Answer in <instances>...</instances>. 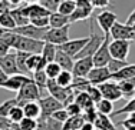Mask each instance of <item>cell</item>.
<instances>
[{"label": "cell", "mask_w": 135, "mask_h": 130, "mask_svg": "<svg viewBox=\"0 0 135 130\" xmlns=\"http://www.w3.org/2000/svg\"><path fill=\"white\" fill-rule=\"evenodd\" d=\"M69 26V17L59 12H53L49 16V27L52 29H59V27Z\"/></svg>", "instance_id": "23"}, {"label": "cell", "mask_w": 135, "mask_h": 130, "mask_svg": "<svg viewBox=\"0 0 135 130\" xmlns=\"http://www.w3.org/2000/svg\"><path fill=\"white\" fill-rule=\"evenodd\" d=\"M127 122H129V123H132V124H135V112L132 113H128V119H125Z\"/></svg>", "instance_id": "54"}, {"label": "cell", "mask_w": 135, "mask_h": 130, "mask_svg": "<svg viewBox=\"0 0 135 130\" xmlns=\"http://www.w3.org/2000/svg\"><path fill=\"white\" fill-rule=\"evenodd\" d=\"M109 37H112V40H127V42L134 43L135 42V31L129 24L117 21L114 24V27L111 29Z\"/></svg>", "instance_id": "3"}, {"label": "cell", "mask_w": 135, "mask_h": 130, "mask_svg": "<svg viewBox=\"0 0 135 130\" xmlns=\"http://www.w3.org/2000/svg\"><path fill=\"white\" fill-rule=\"evenodd\" d=\"M7 77H9V76L6 74V73L0 72V87H2V84L4 83V82H6V79H7Z\"/></svg>", "instance_id": "55"}, {"label": "cell", "mask_w": 135, "mask_h": 130, "mask_svg": "<svg viewBox=\"0 0 135 130\" xmlns=\"http://www.w3.org/2000/svg\"><path fill=\"white\" fill-rule=\"evenodd\" d=\"M135 77V64H128L125 66L124 69H121L119 72L112 73L111 80L114 82H122V80H131V79Z\"/></svg>", "instance_id": "21"}, {"label": "cell", "mask_w": 135, "mask_h": 130, "mask_svg": "<svg viewBox=\"0 0 135 130\" xmlns=\"http://www.w3.org/2000/svg\"><path fill=\"white\" fill-rule=\"evenodd\" d=\"M82 117L86 123H95L96 117H98V112H96L95 107H91V109H88V110H83Z\"/></svg>", "instance_id": "42"}, {"label": "cell", "mask_w": 135, "mask_h": 130, "mask_svg": "<svg viewBox=\"0 0 135 130\" xmlns=\"http://www.w3.org/2000/svg\"><path fill=\"white\" fill-rule=\"evenodd\" d=\"M129 63L127 62V60H117V59H111L109 60V63H108V66L107 67L109 69V72L111 73H117V72H119L121 69H124L125 66H128Z\"/></svg>", "instance_id": "40"}, {"label": "cell", "mask_w": 135, "mask_h": 130, "mask_svg": "<svg viewBox=\"0 0 135 130\" xmlns=\"http://www.w3.org/2000/svg\"><path fill=\"white\" fill-rule=\"evenodd\" d=\"M15 33L20 34V36L29 37V39H35V40H43L45 33L47 31V29H40V27H36L33 24H26V26H22V27H16L13 30Z\"/></svg>", "instance_id": "13"}, {"label": "cell", "mask_w": 135, "mask_h": 130, "mask_svg": "<svg viewBox=\"0 0 135 130\" xmlns=\"http://www.w3.org/2000/svg\"><path fill=\"white\" fill-rule=\"evenodd\" d=\"M75 9H76V4H75L73 0H65V2L60 3V6L57 7V12L68 16V17H70V14L75 12Z\"/></svg>", "instance_id": "36"}, {"label": "cell", "mask_w": 135, "mask_h": 130, "mask_svg": "<svg viewBox=\"0 0 135 130\" xmlns=\"http://www.w3.org/2000/svg\"><path fill=\"white\" fill-rule=\"evenodd\" d=\"M83 123H85V120H83L82 115H79V116H69V117H68V120L63 123L62 130H79Z\"/></svg>", "instance_id": "30"}, {"label": "cell", "mask_w": 135, "mask_h": 130, "mask_svg": "<svg viewBox=\"0 0 135 130\" xmlns=\"http://www.w3.org/2000/svg\"><path fill=\"white\" fill-rule=\"evenodd\" d=\"M63 123L57 122L52 117H39L37 119V130H62Z\"/></svg>", "instance_id": "22"}, {"label": "cell", "mask_w": 135, "mask_h": 130, "mask_svg": "<svg viewBox=\"0 0 135 130\" xmlns=\"http://www.w3.org/2000/svg\"><path fill=\"white\" fill-rule=\"evenodd\" d=\"M118 16L111 10H102L101 13L96 14L95 20L98 23V26L101 27V30L104 31V36H109L111 29L114 27V24L117 23Z\"/></svg>", "instance_id": "6"}, {"label": "cell", "mask_w": 135, "mask_h": 130, "mask_svg": "<svg viewBox=\"0 0 135 130\" xmlns=\"http://www.w3.org/2000/svg\"><path fill=\"white\" fill-rule=\"evenodd\" d=\"M98 87H99V90H101L102 99L111 100L112 103L122 99L121 90H119V87H118V83H117V82H114V80H108V82H105V83L99 84Z\"/></svg>", "instance_id": "8"}, {"label": "cell", "mask_w": 135, "mask_h": 130, "mask_svg": "<svg viewBox=\"0 0 135 130\" xmlns=\"http://www.w3.org/2000/svg\"><path fill=\"white\" fill-rule=\"evenodd\" d=\"M7 2L10 3L12 6H19V4H20V3H22V2H23V0H7Z\"/></svg>", "instance_id": "56"}, {"label": "cell", "mask_w": 135, "mask_h": 130, "mask_svg": "<svg viewBox=\"0 0 135 130\" xmlns=\"http://www.w3.org/2000/svg\"><path fill=\"white\" fill-rule=\"evenodd\" d=\"M68 40H69V26L59 27V29H52V27H49L47 31L45 33V36H43V42L56 44L57 47H59L60 44L66 43Z\"/></svg>", "instance_id": "4"}, {"label": "cell", "mask_w": 135, "mask_h": 130, "mask_svg": "<svg viewBox=\"0 0 135 130\" xmlns=\"http://www.w3.org/2000/svg\"><path fill=\"white\" fill-rule=\"evenodd\" d=\"M135 112V97L128 100V103H125V106H122L121 109L112 112L111 116H119V115H128V113H132Z\"/></svg>", "instance_id": "37"}, {"label": "cell", "mask_w": 135, "mask_h": 130, "mask_svg": "<svg viewBox=\"0 0 135 130\" xmlns=\"http://www.w3.org/2000/svg\"><path fill=\"white\" fill-rule=\"evenodd\" d=\"M32 80H33L35 84L39 87L40 91H43L45 89H46V84H47V80H49V79H47L45 70H37L32 74Z\"/></svg>", "instance_id": "32"}, {"label": "cell", "mask_w": 135, "mask_h": 130, "mask_svg": "<svg viewBox=\"0 0 135 130\" xmlns=\"http://www.w3.org/2000/svg\"><path fill=\"white\" fill-rule=\"evenodd\" d=\"M30 24L40 29H49V17H37V19H30Z\"/></svg>", "instance_id": "44"}, {"label": "cell", "mask_w": 135, "mask_h": 130, "mask_svg": "<svg viewBox=\"0 0 135 130\" xmlns=\"http://www.w3.org/2000/svg\"><path fill=\"white\" fill-rule=\"evenodd\" d=\"M111 76H112V73L109 72V69L105 66V67H92V70L88 73L86 79H88V82L91 84L99 86V84L111 80Z\"/></svg>", "instance_id": "10"}, {"label": "cell", "mask_w": 135, "mask_h": 130, "mask_svg": "<svg viewBox=\"0 0 135 130\" xmlns=\"http://www.w3.org/2000/svg\"><path fill=\"white\" fill-rule=\"evenodd\" d=\"M92 67H94L92 56H89V57H82V59H76L75 63H73L72 74H73V77H86L88 73L92 70Z\"/></svg>", "instance_id": "11"}, {"label": "cell", "mask_w": 135, "mask_h": 130, "mask_svg": "<svg viewBox=\"0 0 135 130\" xmlns=\"http://www.w3.org/2000/svg\"><path fill=\"white\" fill-rule=\"evenodd\" d=\"M79 130H96V127H95V124L94 123H83V124L81 126V129Z\"/></svg>", "instance_id": "51"}, {"label": "cell", "mask_w": 135, "mask_h": 130, "mask_svg": "<svg viewBox=\"0 0 135 130\" xmlns=\"http://www.w3.org/2000/svg\"><path fill=\"white\" fill-rule=\"evenodd\" d=\"M95 109L99 115H107V116H111L112 112H114V103L111 100H107V99H102L99 100L98 103L95 104Z\"/></svg>", "instance_id": "31"}, {"label": "cell", "mask_w": 135, "mask_h": 130, "mask_svg": "<svg viewBox=\"0 0 135 130\" xmlns=\"http://www.w3.org/2000/svg\"><path fill=\"white\" fill-rule=\"evenodd\" d=\"M0 72H2V69H0Z\"/></svg>", "instance_id": "61"}, {"label": "cell", "mask_w": 135, "mask_h": 130, "mask_svg": "<svg viewBox=\"0 0 135 130\" xmlns=\"http://www.w3.org/2000/svg\"><path fill=\"white\" fill-rule=\"evenodd\" d=\"M109 36H105L104 42H102L101 47L96 50V53L92 56V60H94V67H105L108 66L109 60L112 59L111 53H109Z\"/></svg>", "instance_id": "5"}, {"label": "cell", "mask_w": 135, "mask_h": 130, "mask_svg": "<svg viewBox=\"0 0 135 130\" xmlns=\"http://www.w3.org/2000/svg\"><path fill=\"white\" fill-rule=\"evenodd\" d=\"M0 69L3 73H6L7 76H13V74H19V69L16 64V53H10L9 52L6 56L0 57ZM22 74V73H20Z\"/></svg>", "instance_id": "15"}, {"label": "cell", "mask_w": 135, "mask_h": 130, "mask_svg": "<svg viewBox=\"0 0 135 130\" xmlns=\"http://www.w3.org/2000/svg\"><path fill=\"white\" fill-rule=\"evenodd\" d=\"M92 12H94L92 6H76L75 12L69 17V23H75V21H79V20H86V19L91 17Z\"/></svg>", "instance_id": "19"}, {"label": "cell", "mask_w": 135, "mask_h": 130, "mask_svg": "<svg viewBox=\"0 0 135 130\" xmlns=\"http://www.w3.org/2000/svg\"><path fill=\"white\" fill-rule=\"evenodd\" d=\"M22 12L26 17L30 19H37V17H49L52 12H49L45 6H42L40 3H35V4H27L25 7H22Z\"/></svg>", "instance_id": "16"}, {"label": "cell", "mask_w": 135, "mask_h": 130, "mask_svg": "<svg viewBox=\"0 0 135 130\" xmlns=\"http://www.w3.org/2000/svg\"><path fill=\"white\" fill-rule=\"evenodd\" d=\"M118 87L121 90L122 97L125 99H132L135 97V84L131 80H122V82H117Z\"/></svg>", "instance_id": "26"}, {"label": "cell", "mask_w": 135, "mask_h": 130, "mask_svg": "<svg viewBox=\"0 0 135 130\" xmlns=\"http://www.w3.org/2000/svg\"><path fill=\"white\" fill-rule=\"evenodd\" d=\"M88 40H89V36L88 37H81V39H69L66 43L60 44L59 49L63 50L65 53H68L69 56H72V57L75 59V56L85 47V44L88 43Z\"/></svg>", "instance_id": "12"}, {"label": "cell", "mask_w": 135, "mask_h": 130, "mask_svg": "<svg viewBox=\"0 0 135 130\" xmlns=\"http://www.w3.org/2000/svg\"><path fill=\"white\" fill-rule=\"evenodd\" d=\"M39 104H40V110H42L40 117H49V116H52L55 112H57V110L65 107L63 103H60L59 100H56L55 97L50 96V94L46 97H42L39 100Z\"/></svg>", "instance_id": "9"}, {"label": "cell", "mask_w": 135, "mask_h": 130, "mask_svg": "<svg viewBox=\"0 0 135 130\" xmlns=\"http://www.w3.org/2000/svg\"><path fill=\"white\" fill-rule=\"evenodd\" d=\"M65 0H42L40 4L45 6L49 12H57V7L60 6V3H63Z\"/></svg>", "instance_id": "43"}, {"label": "cell", "mask_w": 135, "mask_h": 130, "mask_svg": "<svg viewBox=\"0 0 135 130\" xmlns=\"http://www.w3.org/2000/svg\"><path fill=\"white\" fill-rule=\"evenodd\" d=\"M131 27H132V29H134V31H135V21L132 23V26H131Z\"/></svg>", "instance_id": "59"}, {"label": "cell", "mask_w": 135, "mask_h": 130, "mask_svg": "<svg viewBox=\"0 0 135 130\" xmlns=\"http://www.w3.org/2000/svg\"><path fill=\"white\" fill-rule=\"evenodd\" d=\"M75 103L82 109V112L91 109V107H95V103L92 101L86 91H75Z\"/></svg>", "instance_id": "24"}, {"label": "cell", "mask_w": 135, "mask_h": 130, "mask_svg": "<svg viewBox=\"0 0 135 130\" xmlns=\"http://www.w3.org/2000/svg\"><path fill=\"white\" fill-rule=\"evenodd\" d=\"M76 6H92L91 0H73Z\"/></svg>", "instance_id": "52"}, {"label": "cell", "mask_w": 135, "mask_h": 130, "mask_svg": "<svg viewBox=\"0 0 135 130\" xmlns=\"http://www.w3.org/2000/svg\"><path fill=\"white\" fill-rule=\"evenodd\" d=\"M10 126H12V123L7 117L0 116V130H10Z\"/></svg>", "instance_id": "48"}, {"label": "cell", "mask_w": 135, "mask_h": 130, "mask_svg": "<svg viewBox=\"0 0 135 130\" xmlns=\"http://www.w3.org/2000/svg\"><path fill=\"white\" fill-rule=\"evenodd\" d=\"M131 50V42L127 40H112L109 42V53L112 59L117 60H127Z\"/></svg>", "instance_id": "7"}, {"label": "cell", "mask_w": 135, "mask_h": 130, "mask_svg": "<svg viewBox=\"0 0 135 130\" xmlns=\"http://www.w3.org/2000/svg\"><path fill=\"white\" fill-rule=\"evenodd\" d=\"M17 104H19V100L16 99V97L4 100L2 104H0V116H2V117H7L9 113H10V110L13 109L15 106H17Z\"/></svg>", "instance_id": "35"}, {"label": "cell", "mask_w": 135, "mask_h": 130, "mask_svg": "<svg viewBox=\"0 0 135 130\" xmlns=\"http://www.w3.org/2000/svg\"><path fill=\"white\" fill-rule=\"evenodd\" d=\"M60 72H62V69H60V66L57 64L56 62L47 63L46 67H45V73H46L47 79H56Z\"/></svg>", "instance_id": "38"}, {"label": "cell", "mask_w": 135, "mask_h": 130, "mask_svg": "<svg viewBox=\"0 0 135 130\" xmlns=\"http://www.w3.org/2000/svg\"><path fill=\"white\" fill-rule=\"evenodd\" d=\"M0 2H3V0H0Z\"/></svg>", "instance_id": "60"}, {"label": "cell", "mask_w": 135, "mask_h": 130, "mask_svg": "<svg viewBox=\"0 0 135 130\" xmlns=\"http://www.w3.org/2000/svg\"><path fill=\"white\" fill-rule=\"evenodd\" d=\"M65 109H66V112H68V115H69V116H79V115H82V109L75 103V101L66 104Z\"/></svg>", "instance_id": "45"}, {"label": "cell", "mask_w": 135, "mask_h": 130, "mask_svg": "<svg viewBox=\"0 0 135 130\" xmlns=\"http://www.w3.org/2000/svg\"><path fill=\"white\" fill-rule=\"evenodd\" d=\"M26 2L29 3V4H35V3H40L42 0H26Z\"/></svg>", "instance_id": "57"}, {"label": "cell", "mask_w": 135, "mask_h": 130, "mask_svg": "<svg viewBox=\"0 0 135 130\" xmlns=\"http://www.w3.org/2000/svg\"><path fill=\"white\" fill-rule=\"evenodd\" d=\"M135 21V9L132 10V13H131L129 16H128V19H127V24H129V26H132V23Z\"/></svg>", "instance_id": "53"}, {"label": "cell", "mask_w": 135, "mask_h": 130, "mask_svg": "<svg viewBox=\"0 0 135 130\" xmlns=\"http://www.w3.org/2000/svg\"><path fill=\"white\" fill-rule=\"evenodd\" d=\"M119 126H122L125 130H135V124H132V123L127 122V120H124V122H119L118 123Z\"/></svg>", "instance_id": "50"}, {"label": "cell", "mask_w": 135, "mask_h": 130, "mask_svg": "<svg viewBox=\"0 0 135 130\" xmlns=\"http://www.w3.org/2000/svg\"><path fill=\"white\" fill-rule=\"evenodd\" d=\"M10 52V49H9V46H6L4 43L0 40V57H3V56H6L7 53Z\"/></svg>", "instance_id": "49"}, {"label": "cell", "mask_w": 135, "mask_h": 130, "mask_svg": "<svg viewBox=\"0 0 135 130\" xmlns=\"http://www.w3.org/2000/svg\"><path fill=\"white\" fill-rule=\"evenodd\" d=\"M55 62H56L57 64L60 66V69H62V70L72 72V69H73V63H75V60H73L72 56H69L68 53H65L63 50H60L59 47H57L56 56H55Z\"/></svg>", "instance_id": "18"}, {"label": "cell", "mask_w": 135, "mask_h": 130, "mask_svg": "<svg viewBox=\"0 0 135 130\" xmlns=\"http://www.w3.org/2000/svg\"><path fill=\"white\" fill-rule=\"evenodd\" d=\"M4 33H6V30L0 27V40H2V37H3V36H4Z\"/></svg>", "instance_id": "58"}, {"label": "cell", "mask_w": 135, "mask_h": 130, "mask_svg": "<svg viewBox=\"0 0 135 130\" xmlns=\"http://www.w3.org/2000/svg\"><path fill=\"white\" fill-rule=\"evenodd\" d=\"M25 117V113H23V109H22L20 106H15L13 109L10 110V113H9L7 119L10 120V123H20L22 119Z\"/></svg>", "instance_id": "39"}, {"label": "cell", "mask_w": 135, "mask_h": 130, "mask_svg": "<svg viewBox=\"0 0 135 130\" xmlns=\"http://www.w3.org/2000/svg\"><path fill=\"white\" fill-rule=\"evenodd\" d=\"M12 16H13L15 21H16V27H22V26H26V24L30 23V20L23 14L22 12V7H16V9H12L10 10Z\"/></svg>", "instance_id": "34"}, {"label": "cell", "mask_w": 135, "mask_h": 130, "mask_svg": "<svg viewBox=\"0 0 135 130\" xmlns=\"http://www.w3.org/2000/svg\"><path fill=\"white\" fill-rule=\"evenodd\" d=\"M32 53H27V52H16V64H17V69L22 74L25 76H30L27 67H26V62H27V57L30 56Z\"/></svg>", "instance_id": "28"}, {"label": "cell", "mask_w": 135, "mask_h": 130, "mask_svg": "<svg viewBox=\"0 0 135 130\" xmlns=\"http://www.w3.org/2000/svg\"><path fill=\"white\" fill-rule=\"evenodd\" d=\"M94 124H95L96 130H117L115 123L112 122L111 117L107 116V115H99L98 113V117H96Z\"/></svg>", "instance_id": "25"}, {"label": "cell", "mask_w": 135, "mask_h": 130, "mask_svg": "<svg viewBox=\"0 0 135 130\" xmlns=\"http://www.w3.org/2000/svg\"><path fill=\"white\" fill-rule=\"evenodd\" d=\"M91 3L94 9H107L112 6L111 0H91Z\"/></svg>", "instance_id": "47"}, {"label": "cell", "mask_w": 135, "mask_h": 130, "mask_svg": "<svg viewBox=\"0 0 135 130\" xmlns=\"http://www.w3.org/2000/svg\"><path fill=\"white\" fill-rule=\"evenodd\" d=\"M55 82H56L59 86L62 87H70V84H72L73 82V74L72 72H68V70H62L59 73V76H57L56 79H55Z\"/></svg>", "instance_id": "33"}, {"label": "cell", "mask_w": 135, "mask_h": 130, "mask_svg": "<svg viewBox=\"0 0 135 130\" xmlns=\"http://www.w3.org/2000/svg\"><path fill=\"white\" fill-rule=\"evenodd\" d=\"M22 109H23L25 117H29V119L37 120L42 116V110H40L39 101H26V103L22 106Z\"/></svg>", "instance_id": "20"}, {"label": "cell", "mask_w": 135, "mask_h": 130, "mask_svg": "<svg viewBox=\"0 0 135 130\" xmlns=\"http://www.w3.org/2000/svg\"><path fill=\"white\" fill-rule=\"evenodd\" d=\"M10 130H13V129H10Z\"/></svg>", "instance_id": "62"}, {"label": "cell", "mask_w": 135, "mask_h": 130, "mask_svg": "<svg viewBox=\"0 0 135 130\" xmlns=\"http://www.w3.org/2000/svg\"><path fill=\"white\" fill-rule=\"evenodd\" d=\"M16 99L19 101H39L42 99V91L39 90V87L35 84V82L29 80L26 84H23L22 89L17 91V96H16Z\"/></svg>", "instance_id": "2"}, {"label": "cell", "mask_w": 135, "mask_h": 130, "mask_svg": "<svg viewBox=\"0 0 135 130\" xmlns=\"http://www.w3.org/2000/svg\"><path fill=\"white\" fill-rule=\"evenodd\" d=\"M0 27L4 29L6 31H10V30L16 29V21L10 13V10L4 12V13H0Z\"/></svg>", "instance_id": "27"}, {"label": "cell", "mask_w": 135, "mask_h": 130, "mask_svg": "<svg viewBox=\"0 0 135 130\" xmlns=\"http://www.w3.org/2000/svg\"><path fill=\"white\" fill-rule=\"evenodd\" d=\"M32 77L25 74H13V76H9L6 79V82L2 84V89H6V90H10V91H19L22 89L23 84H26Z\"/></svg>", "instance_id": "14"}, {"label": "cell", "mask_w": 135, "mask_h": 130, "mask_svg": "<svg viewBox=\"0 0 135 130\" xmlns=\"http://www.w3.org/2000/svg\"><path fill=\"white\" fill-rule=\"evenodd\" d=\"M46 64L47 63H46V60L42 57V55H30L26 62V67H27L29 73H30V76L37 70H45Z\"/></svg>", "instance_id": "17"}, {"label": "cell", "mask_w": 135, "mask_h": 130, "mask_svg": "<svg viewBox=\"0 0 135 130\" xmlns=\"http://www.w3.org/2000/svg\"><path fill=\"white\" fill-rule=\"evenodd\" d=\"M105 36L102 37L101 34H98L95 31V27H94V23H91V36H89V40L88 43L85 44V47L75 56V59H82V57H89V56H94L96 53V50L101 47L102 42H104Z\"/></svg>", "instance_id": "1"}, {"label": "cell", "mask_w": 135, "mask_h": 130, "mask_svg": "<svg viewBox=\"0 0 135 130\" xmlns=\"http://www.w3.org/2000/svg\"><path fill=\"white\" fill-rule=\"evenodd\" d=\"M56 52H57V46H56V44H52V43L45 42L43 49H42V53H40V55H42V57L46 60V63H52V62H55Z\"/></svg>", "instance_id": "29"}, {"label": "cell", "mask_w": 135, "mask_h": 130, "mask_svg": "<svg viewBox=\"0 0 135 130\" xmlns=\"http://www.w3.org/2000/svg\"><path fill=\"white\" fill-rule=\"evenodd\" d=\"M50 117H52V119H55V120H57V122H60V123H65L66 120H68V117H69V115H68L66 109L63 107V109H60V110H57V112H55Z\"/></svg>", "instance_id": "46"}, {"label": "cell", "mask_w": 135, "mask_h": 130, "mask_svg": "<svg viewBox=\"0 0 135 130\" xmlns=\"http://www.w3.org/2000/svg\"><path fill=\"white\" fill-rule=\"evenodd\" d=\"M86 93L89 94V97L92 99V101L96 104L99 100H102V94H101V90H99L98 86H95V84H88V87H86Z\"/></svg>", "instance_id": "41"}]
</instances>
